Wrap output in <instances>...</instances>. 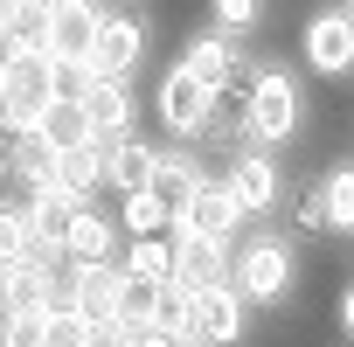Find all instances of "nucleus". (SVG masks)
I'll use <instances>...</instances> for the list:
<instances>
[{
  "label": "nucleus",
  "mask_w": 354,
  "mask_h": 347,
  "mask_svg": "<svg viewBox=\"0 0 354 347\" xmlns=\"http://www.w3.org/2000/svg\"><path fill=\"white\" fill-rule=\"evenodd\" d=\"M230 285H236L243 306H285L292 285H299V250L285 236H250L230 257Z\"/></svg>",
  "instance_id": "f257e3e1"
},
{
  "label": "nucleus",
  "mask_w": 354,
  "mask_h": 347,
  "mask_svg": "<svg viewBox=\"0 0 354 347\" xmlns=\"http://www.w3.org/2000/svg\"><path fill=\"white\" fill-rule=\"evenodd\" d=\"M299 118H306L299 77H292V70H257V84H250V97H243V132H250L257 146H285V139L299 132ZM257 146H250V153H257Z\"/></svg>",
  "instance_id": "f03ea898"
},
{
  "label": "nucleus",
  "mask_w": 354,
  "mask_h": 347,
  "mask_svg": "<svg viewBox=\"0 0 354 347\" xmlns=\"http://www.w3.org/2000/svg\"><path fill=\"white\" fill-rule=\"evenodd\" d=\"M243 223H250V216L236 209L230 181H202V188H195V202L174 216V236H195V243H223V250H230V236H236Z\"/></svg>",
  "instance_id": "7ed1b4c3"
},
{
  "label": "nucleus",
  "mask_w": 354,
  "mask_h": 347,
  "mask_svg": "<svg viewBox=\"0 0 354 347\" xmlns=\"http://www.w3.org/2000/svg\"><path fill=\"white\" fill-rule=\"evenodd\" d=\"M139 56H146V15H104V28L91 42V77L97 84H132Z\"/></svg>",
  "instance_id": "20e7f679"
},
{
  "label": "nucleus",
  "mask_w": 354,
  "mask_h": 347,
  "mask_svg": "<svg viewBox=\"0 0 354 347\" xmlns=\"http://www.w3.org/2000/svg\"><path fill=\"white\" fill-rule=\"evenodd\" d=\"M153 111H160V125L174 132V139H195L202 125H209V111H216V97L181 70V63H167V77H160V91H153Z\"/></svg>",
  "instance_id": "39448f33"
},
{
  "label": "nucleus",
  "mask_w": 354,
  "mask_h": 347,
  "mask_svg": "<svg viewBox=\"0 0 354 347\" xmlns=\"http://www.w3.org/2000/svg\"><path fill=\"white\" fill-rule=\"evenodd\" d=\"M97 28H104V8H91V0H56V8H49V35H42V56L49 63H91Z\"/></svg>",
  "instance_id": "423d86ee"
},
{
  "label": "nucleus",
  "mask_w": 354,
  "mask_h": 347,
  "mask_svg": "<svg viewBox=\"0 0 354 347\" xmlns=\"http://www.w3.org/2000/svg\"><path fill=\"white\" fill-rule=\"evenodd\" d=\"M63 299V264L56 257H21L0 278V312H56Z\"/></svg>",
  "instance_id": "0eeeda50"
},
{
  "label": "nucleus",
  "mask_w": 354,
  "mask_h": 347,
  "mask_svg": "<svg viewBox=\"0 0 354 347\" xmlns=\"http://www.w3.org/2000/svg\"><path fill=\"white\" fill-rule=\"evenodd\" d=\"M243 326H250V306L236 299V285H230V278L195 292V340H202V347H236V340H243Z\"/></svg>",
  "instance_id": "6e6552de"
},
{
  "label": "nucleus",
  "mask_w": 354,
  "mask_h": 347,
  "mask_svg": "<svg viewBox=\"0 0 354 347\" xmlns=\"http://www.w3.org/2000/svg\"><path fill=\"white\" fill-rule=\"evenodd\" d=\"M118 278H125V264H84V271H63V306L84 312L91 326H97V319H118Z\"/></svg>",
  "instance_id": "1a4fd4ad"
},
{
  "label": "nucleus",
  "mask_w": 354,
  "mask_h": 347,
  "mask_svg": "<svg viewBox=\"0 0 354 347\" xmlns=\"http://www.w3.org/2000/svg\"><path fill=\"white\" fill-rule=\"evenodd\" d=\"M306 63L319 77H347L354 70V21H347V8H326V15L306 21Z\"/></svg>",
  "instance_id": "9d476101"
},
{
  "label": "nucleus",
  "mask_w": 354,
  "mask_h": 347,
  "mask_svg": "<svg viewBox=\"0 0 354 347\" xmlns=\"http://www.w3.org/2000/svg\"><path fill=\"white\" fill-rule=\"evenodd\" d=\"M223 181H230V195H236L243 216H271L278 209V160L271 153H236Z\"/></svg>",
  "instance_id": "9b49d317"
},
{
  "label": "nucleus",
  "mask_w": 354,
  "mask_h": 347,
  "mask_svg": "<svg viewBox=\"0 0 354 347\" xmlns=\"http://www.w3.org/2000/svg\"><path fill=\"white\" fill-rule=\"evenodd\" d=\"M97 146H104V188H118V202H125V195H146L160 146H146L139 132H125V139H97Z\"/></svg>",
  "instance_id": "f8f14e48"
},
{
  "label": "nucleus",
  "mask_w": 354,
  "mask_h": 347,
  "mask_svg": "<svg viewBox=\"0 0 354 347\" xmlns=\"http://www.w3.org/2000/svg\"><path fill=\"white\" fill-rule=\"evenodd\" d=\"M243 63V42H230V35H195L188 49H181V70L223 104V91H230V70Z\"/></svg>",
  "instance_id": "ddd939ff"
},
{
  "label": "nucleus",
  "mask_w": 354,
  "mask_h": 347,
  "mask_svg": "<svg viewBox=\"0 0 354 347\" xmlns=\"http://www.w3.org/2000/svg\"><path fill=\"white\" fill-rule=\"evenodd\" d=\"M195 188H202V160L195 153H167L160 146V160H153V181H146V195L167 209V223L181 216L188 202H195Z\"/></svg>",
  "instance_id": "4468645a"
},
{
  "label": "nucleus",
  "mask_w": 354,
  "mask_h": 347,
  "mask_svg": "<svg viewBox=\"0 0 354 347\" xmlns=\"http://www.w3.org/2000/svg\"><path fill=\"white\" fill-rule=\"evenodd\" d=\"M111 243H118V223L104 216V209H77V223L63 229V264L70 271H84V264H111Z\"/></svg>",
  "instance_id": "2eb2a0df"
},
{
  "label": "nucleus",
  "mask_w": 354,
  "mask_h": 347,
  "mask_svg": "<svg viewBox=\"0 0 354 347\" xmlns=\"http://www.w3.org/2000/svg\"><path fill=\"white\" fill-rule=\"evenodd\" d=\"M132 118H139L132 84H91V97H84V125H91V139H125Z\"/></svg>",
  "instance_id": "dca6fc26"
},
{
  "label": "nucleus",
  "mask_w": 354,
  "mask_h": 347,
  "mask_svg": "<svg viewBox=\"0 0 354 347\" xmlns=\"http://www.w3.org/2000/svg\"><path fill=\"white\" fill-rule=\"evenodd\" d=\"M223 278H230V250L223 243L174 236V285H181V292H202V285H223Z\"/></svg>",
  "instance_id": "f3484780"
},
{
  "label": "nucleus",
  "mask_w": 354,
  "mask_h": 347,
  "mask_svg": "<svg viewBox=\"0 0 354 347\" xmlns=\"http://www.w3.org/2000/svg\"><path fill=\"white\" fill-rule=\"evenodd\" d=\"M56 188H63V195H77V202H91V195L104 188V146H97V139H91V146L56 153Z\"/></svg>",
  "instance_id": "a211bd4d"
},
{
  "label": "nucleus",
  "mask_w": 354,
  "mask_h": 347,
  "mask_svg": "<svg viewBox=\"0 0 354 347\" xmlns=\"http://www.w3.org/2000/svg\"><path fill=\"white\" fill-rule=\"evenodd\" d=\"M313 188H319V216H326V229H333V236H354V167H326Z\"/></svg>",
  "instance_id": "6ab92c4d"
},
{
  "label": "nucleus",
  "mask_w": 354,
  "mask_h": 347,
  "mask_svg": "<svg viewBox=\"0 0 354 347\" xmlns=\"http://www.w3.org/2000/svg\"><path fill=\"white\" fill-rule=\"evenodd\" d=\"M160 299H167V285H153V278H118V326H132V333H146L153 319H160Z\"/></svg>",
  "instance_id": "aec40b11"
},
{
  "label": "nucleus",
  "mask_w": 354,
  "mask_h": 347,
  "mask_svg": "<svg viewBox=\"0 0 354 347\" xmlns=\"http://www.w3.org/2000/svg\"><path fill=\"white\" fill-rule=\"evenodd\" d=\"M35 132H42V146H49V153H70V146H91V125H84V104H49V111L35 118Z\"/></svg>",
  "instance_id": "412c9836"
},
{
  "label": "nucleus",
  "mask_w": 354,
  "mask_h": 347,
  "mask_svg": "<svg viewBox=\"0 0 354 347\" xmlns=\"http://www.w3.org/2000/svg\"><path fill=\"white\" fill-rule=\"evenodd\" d=\"M125 271L132 278H153V285H174V243L167 236H139L125 250Z\"/></svg>",
  "instance_id": "4be33fe9"
},
{
  "label": "nucleus",
  "mask_w": 354,
  "mask_h": 347,
  "mask_svg": "<svg viewBox=\"0 0 354 347\" xmlns=\"http://www.w3.org/2000/svg\"><path fill=\"white\" fill-rule=\"evenodd\" d=\"M21 257H35V243H28V209H0V278H8Z\"/></svg>",
  "instance_id": "5701e85b"
},
{
  "label": "nucleus",
  "mask_w": 354,
  "mask_h": 347,
  "mask_svg": "<svg viewBox=\"0 0 354 347\" xmlns=\"http://www.w3.org/2000/svg\"><path fill=\"white\" fill-rule=\"evenodd\" d=\"M118 223L132 229V243H139V236H167V229H174V223H167V209H160L153 195H125V209H118Z\"/></svg>",
  "instance_id": "b1692460"
},
{
  "label": "nucleus",
  "mask_w": 354,
  "mask_h": 347,
  "mask_svg": "<svg viewBox=\"0 0 354 347\" xmlns=\"http://www.w3.org/2000/svg\"><path fill=\"white\" fill-rule=\"evenodd\" d=\"M84 340H91V319H84V312H70V306L56 299V312L42 319V347H84Z\"/></svg>",
  "instance_id": "393cba45"
},
{
  "label": "nucleus",
  "mask_w": 354,
  "mask_h": 347,
  "mask_svg": "<svg viewBox=\"0 0 354 347\" xmlns=\"http://www.w3.org/2000/svg\"><path fill=\"white\" fill-rule=\"evenodd\" d=\"M42 319L49 312H0V347H42Z\"/></svg>",
  "instance_id": "a878e982"
},
{
  "label": "nucleus",
  "mask_w": 354,
  "mask_h": 347,
  "mask_svg": "<svg viewBox=\"0 0 354 347\" xmlns=\"http://www.w3.org/2000/svg\"><path fill=\"white\" fill-rule=\"evenodd\" d=\"M264 21V8H257V0H223V8H216V28L230 35V28H257Z\"/></svg>",
  "instance_id": "bb28decb"
},
{
  "label": "nucleus",
  "mask_w": 354,
  "mask_h": 347,
  "mask_svg": "<svg viewBox=\"0 0 354 347\" xmlns=\"http://www.w3.org/2000/svg\"><path fill=\"white\" fill-rule=\"evenodd\" d=\"M292 216H299V229H326V216H319V188H313V181L292 195Z\"/></svg>",
  "instance_id": "cd10ccee"
},
{
  "label": "nucleus",
  "mask_w": 354,
  "mask_h": 347,
  "mask_svg": "<svg viewBox=\"0 0 354 347\" xmlns=\"http://www.w3.org/2000/svg\"><path fill=\"white\" fill-rule=\"evenodd\" d=\"M84 347H132V326H118V319H97Z\"/></svg>",
  "instance_id": "c85d7f7f"
},
{
  "label": "nucleus",
  "mask_w": 354,
  "mask_h": 347,
  "mask_svg": "<svg viewBox=\"0 0 354 347\" xmlns=\"http://www.w3.org/2000/svg\"><path fill=\"white\" fill-rule=\"evenodd\" d=\"M333 319H340V333H347V340H354V285H347V292H340V306H333Z\"/></svg>",
  "instance_id": "c756f323"
},
{
  "label": "nucleus",
  "mask_w": 354,
  "mask_h": 347,
  "mask_svg": "<svg viewBox=\"0 0 354 347\" xmlns=\"http://www.w3.org/2000/svg\"><path fill=\"white\" fill-rule=\"evenodd\" d=\"M132 347H174L167 333H132Z\"/></svg>",
  "instance_id": "7c9ffc66"
},
{
  "label": "nucleus",
  "mask_w": 354,
  "mask_h": 347,
  "mask_svg": "<svg viewBox=\"0 0 354 347\" xmlns=\"http://www.w3.org/2000/svg\"><path fill=\"white\" fill-rule=\"evenodd\" d=\"M174 347H202V340H174Z\"/></svg>",
  "instance_id": "2f4dec72"
},
{
  "label": "nucleus",
  "mask_w": 354,
  "mask_h": 347,
  "mask_svg": "<svg viewBox=\"0 0 354 347\" xmlns=\"http://www.w3.org/2000/svg\"><path fill=\"white\" fill-rule=\"evenodd\" d=\"M0 174H8V160H0Z\"/></svg>",
  "instance_id": "473e14b6"
},
{
  "label": "nucleus",
  "mask_w": 354,
  "mask_h": 347,
  "mask_svg": "<svg viewBox=\"0 0 354 347\" xmlns=\"http://www.w3.org/2000/svg\"><path fill=\"white\" fill-rule=\"evenodd\" d=\"M347 21H354V8H347Z\"/></svg>",
  "instance_id": "72a5a7b5"
}]
</instances>
